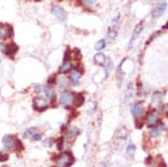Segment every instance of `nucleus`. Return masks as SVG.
Instances as JSON below:
<instances>
[{
    "mask_svg": "<svg viewBox=\"0 0 168 167\" xmlns=\"http://www.w3.org/2000/svg\"><path fill=\"white\" fill-rule=\"evenodd\" d=\"M160 166H161V167H166V164H165V162H162V161H161V165H160Z\"/></svg>",
    "mask_w": 168,
    "mask_h": 167,
    "instance_id": "41",
    "label": "nucleus"
},
{
    "mask_svg": "<svg viewBox=\"0 0 168 167\" xmlns=\"http://www.w3.org/2000/svg\"><path fill=\"white\" fill-rule=\"evenodd\" d=\"M53 159L56 161V167H71L74 162V157L69 151H65L57 157L54 156Z\"/></svg>",
    "mask_w": 168,
    "mask_h": 167,
    "instance_id": "1",
    "label": "nucleus"
},
{
    "mask_svg": "<svg viewBox=\"0 0 168 167\" xmlns=\"http://www.w3.org/2000/svg\"><path fill=\"white\" fill-rule=\"evenodd\" d=\"M151 161H152V157H151V156H149V157L146 159V164H150Z\"/></svg>",
    "mask_w": 168,
    "mask_h": 167,
    "instance_id": "39",
    "label": "nucleus"
},
{
    "mask_svg": "<svg viewBox=\"0 0 168 167\" xmlns=\"http://www.w3.org/2000/svg\"><path fill=\"white\" fill-rule=\"evenodd\" d=\"M84 101H85L84 95H83L82 93H79L78 95H77V99H74V106H76V107H80V106L84 104Z\"/></svg>",
    "mask_w": 168,
    "mask_h": 167,
    "instance_id": "24",
    "label": "nucleus"
},
{
    "mask_svg": "<svg viewBox=\"0 0 168 167\" xmlns=\"http://www.w3.org/2000/svg\"><path fill=\"white\" fill-rule=\"evenodd\" d=\"M17 51H18V46L15 44V43H10L9 45H5V50H4V53L9 56V57L13 59Z\"/></svg>",
    "mask_w": 168,
    "mask_h": 167,
    "instance_id": "12",
    "label": "nucleus"
},
{
    "mask_svg": "<svg viewBox=\"0 0 168 167\" xmlns=\"http://www.w3.org/2000/svg\"><path fill=\"white\" fill-rule=\"evenodd\" d=\"M166 9H167V1L166 0H163V1H161L158 5H157L156 8H154L152 9V17H155V18H157V17H160L161 15H163V12L166 11Z\"/></svg>",
    "mask_w": 168,
    "mask_h": 167,
    "instance_id": "9",
    "label": "nucleus"
},
{
    "mask_svg": "<svg viewBox=\"0 0 168 167\" xmlns=\"http://www.w3.org/2000/svg\"><path fill=\"white\" fill-rule=\"evenodd\" d=\"M116 37H117V31H116V29H113V28H110V29H109V32H107V38H109V39H111V40H115V39H116Z\"/></svg>",
    "mask_w": 168,
    "mask_h": 167,
    "instance_id": "29",
    "label": "nucleus"
},
{
    "mask_svg": "<svg viewBox=\"0 0 168 167\" xmlns=\"http://www.w3.org/2000/svg\"><path fill=\"white\" fill-rule=\"evenodd\" d=\"M106 62H107V67L105 68V78H107L110 76V72H111L112 68V61L110 59H106Z\"/></svg>",
    "mask_w": 168,
    "mask_h": 167,
    "instance_id": "28",
    "label": "nucleus"
},
{
    "mask_svg": "<svg viewBox=\"0 0 168 167\" xmlns=\"http://www.w3.org/2000/svg\"><path fill=\"white\" fill-rule=\"evenodd\" d=\"M35 132H37V128H35V127H31L29 129H27V131L24 132V134H23V135H24L26 138H31V137H32V135H33Z\"/></svg>",
    "mask_w": 168,
    "mask_h": 167,
    "instance_id": "30",
    "label": "nucleus"
},
{
    "mask_svg": "<svg viewBox=\"0 0 168 167\" xmlns=\"http://www.w3.org/2000/svg\"><path fill=\"white\" fill-rule=\"evenodd\" d=\"M166 129H167L166 123L158 122L155 127L151 128V131H150V137H151V138H157V137H160V134L162 133L163 131H166Z\"/></svg>",
    "mask_w": 168,
    "mask_h": 167,
    "instance_id": "8",
    "label": "nucleus"
},
{
    "mask_svg": "<svg viewBox=\"0 0 168 167\" xmlns=\"http://www.w3.org/2000/svg\"><path fill=\"white\" fill-rule=\"evenodd\" d=\"M32 87H33V89L35 90V91H38V93H40V91H42V86H40V84H37V83H34Z\"/></svg>",
    "mask_w": 168,
    "mask_h": 167,
    "instance_id": "38",
    "label": "nucleus"
},
{
    "mask_svg": "<svg viewBox=\"0 0 168 167\" xmlns=\"http://www.w3.org/2000/svg\"><path fill=\"white\" fill-rule=\"evenodd\" d=\"M106 56L104 55V54H96V55L94 56V62L96 64V65H99V66H104V65H106Z\"/></svg>",
    "mask_w": 168,
    "mask_h": 167,
    "instance_id": "19",
    "label": "nucleus"
},
{
    "mask_svg": "<svg viewBox=\"0 0 168 167\" xmlns=\"http://www.w3.org/2000/svg\"><path fill=\"white\" fill-rule=\"evenodd\" d=\"M8 160H9V155H8V154L0 153V162H5V161H8Z\"/></svg>",
    "mask_w": 168,
    "mask_h": 167,
    "instance_id": "36",
    "label": "nucleus"
},
{
    "mask_svg": "<svg viewBox=\"0 0 168 167\" xmlns=\"http://www.w3.org/2000/svg\"><path fill=\"white\" fill-rule=\"evenodd\" d=\"M65 144H66V137H60L59 140L56 142V148H57L59 150H64Z\"/></svg>",
    "mask_w": 168,
    "mask_h": 167,
    "instance_id": "25",
    "label": "nucleus"
},
{
    "mask_svg": "<svg viewBox=\"0 0 168 167\" xmlns=\"http://www.w3.org/2000/svg\"><path fill=\"white\" fill-rule=\"evenodd\" d=\"M31 139H32V140H34V142L42 140V134H40V133H37V132H35V133H34L33 135L31 137Z\"/></svg>",
    "mask_w": 168,
    "mask_h": 167,
    "instance_id": "34",
    "label": "nucleus"
},
{
    "mask_svg": "<svg viewBox=\"0 0 168 167\" xmlns=\"http://www.w3.org/2000/svg\"><path fill=\"white\" fill-rule=\"evenodd\" d=\"M128 138V131H127V128H124V127H121V128H118L117 129V132L115 133V140H121V142H124L125 139Z\"/></svg>",
    "mask_w": 168,
    "mask_h": 167,
    "instance_id": "13",
    "label": "nucleus"
},
{
    "mask_svg": "<svg viewBox=\"0 0 168 167\" xmlns=\"http://www.w3.org/2000/svg\"><path fill=\"white\" fill-rule=\"evenodd\" d=\"M144 124H145V122H141V121H139L138 118L135 120V127H136V128H143Z\"/></svg>",
    "mask_w": 168,
    "mask_h": 167,
    "instance_id": "37",
    "label": "nucleus"
},
{
    "mask_svg": "<svg viewBox=\"0 0 168 167\" xmlns=\"http://www.w3.org/2000/svg\"><path fill=\"white\" fill-rule=\"evenodd\" d=\"M78 134H79V129H78V128H77V127H72V128L69 129V132H68L67 138L69 139V140H71V142H73Z\"/></svg>",
    "mask_w": 168,
    "mask_h": 167,
    "instance_id": "23",
    "label": "nucleus"
},
{
    "mask_svg": "<svg viewBox=\"0 0 168 167\" xmlns=\"http://www.w3.org/2000/svg\"><path fill=\"white\" fill-rule=\"evenodd\" d=\"M66 61H71V50L68 48L65 53V56H64V62H66Z\"/></svg>",
    "mask_w": 168,
    "mask_h": 167,
    "instance_id": "33",
    "label": "nucleus"
},
{
    "mask_svg": "<svg viewBox=\"0 0 168 167\" xmlns=\"http://www.w3.org/2000/svg\"><path fill=\"white\" fill-rule=\"evenodd\" d=\"M13 35V29L11 24H1L0 23V40H5Z\"/></svg>",
    "mask_w": 168,
    "mask_h": 167,
    "instance_id": "5",
    "label": "nucleus"
},
{
    "mask_svg": "<svg viewBox=\"0 0 168 167\" xmlns=\"http://www.w3.org/2000/svg\"><path fill=\"white\" fill-rule=\"evenodd\" d=\"M82 73L83 71L80 68H77V70H72V73H71V81L74 86H77L80 81V77H82Z\"/></svg>",
    "mask_w": 168,
    "mask_h": 167,
    "instance_id": "15",
    "label": "nucleus"
},
{
    "mask_svg": "<svg viewBox=\"0 0 168 167\" xmlns=\"http://www.w3.org/2000/svg\"><path fill=\"white\" fill-rule=\"evenodd\" d=\"M44 90H45V94H46V98L51 101V102H55L56 94H55V90H54V88H53V86L46 84V86H45V88H44Z\"/></svg>",
    "mask_w": 168,
    "mask_h": 167,
    "instance_id": "14",
    "label": "nucleus"
},
{
    "mask_svg": "<svg viewBox=\"0 0 168 167\" xmlns=\"http://www.w3.org/2000/svg\"><path fill=\"white\" fill-rule=\"evenodd\" d=\"M3 167H9V166H3Z\"/></svg>",
    "mask_w": 168,
    "mask_h": 167,
    "instance_id": "42",
    "label": "nucleus"
},
{
    "mask_svg": "<svg viewBox=\"0 0 168 167\" xmlns=\"http://www.w3.org/2000/svg\"><path fill=\"white\" fill-rule=\"evenodd\" d=\"M15 149H16V150H18V151H22L23 149H24L22 142H21L20 139H16V143H15Z\"/></svg>",
    "mask_w": 168,
    "mask_h": 167,
    "instance_id": "31",
    "label": "nucleus"
},
{
    "mask_svg": "<svg viewBox=\"0 0 168 167\" xmlns=\"http://www.w3.org/2000/svg\"><path fill=\"white\" fill-rule=\"evenodd\" d=\"M144 23H145L144 21H140V22L135 26L134 32H133V34H132V38H130V42H129V46L133 45V43L136 40V38L139 37V34L143 32V29H144Z\"/></svg>",
    "mask_w": 168,
    "mask_h": 167,
    "instance_id": "11",
    "label": "nucleus"
},
{
    "mask_svg": "<svg viewBox=\"0 0 168 167\" xmlns=\"http://www.w3.org/2000/svg\"><path fill=\"white\" fill-rule=\"evenodd\" d=\"M0 62H1V60H0Z\"/></svg>",
    "mask_w": 168,
    "mask_h": 167,
    "instance_id": "43",
    "label": "nucleus"
},
{
    "mask_svg": "<svg viewBox=\"0 0 168 167\" xmlns=\"http://www.w3.org/2000/svg\"><path fill=\"white\" fill-rule=\"evenodd\" d=\"M162 101H163V94L161 91H155L152 94V98H151V104L155 106H158L162 104Z\"/></svg>",
    "mask_w": 168,
    "mask_h": 167,
    "instance_id": "16",
    "label": "nucleus"
},
{
    "mask_svg": "<svg viewBox=\"0 0 168 167\" xmlns=\"http://www.w3.org/2000/svg\"><path fill=\"white\" fill-rule=\"evenodd\" d=\"M56 81H57V78H56L55 76H51V77L48 79V84L54 86V84H56Z\"/></svg>",
    "mask_w": 168,
    "mask_h": 167,
    "instance_id": "35",
    "label": "nucleus"
},
{
    "mask_svg": "<svg viewBox=\"0 0 168 167\" xmlns=\"http://www.w3.org/2000/svg\"><path fill=\"white\" fill-rule=\"evenodd\" d=\"M135 145L133 144V143H129L128 144V146L125 148V155H127V157L129 159V160H132L133 157H134L135 155Z\"/></svg>",
    "mask_w": 168,
    "mask_h": 167,
    "instance_id": "20",
    "label": "nucleus"
},
{
    "mask_svg": "<svg viewBox=\"0 0 168 167\" xmlns=\"http://www.w3.org/2000/svg\"><path fill=\"white\" fill-rule=\"evenodd\" d=\"M118 24H120V16H117V17H115V18H113V22H112L111 28H113V29H116V31H117Z\"/></svg>",
    "mask_w": 168,
    "mask_h": 167,
    "instance_id": "32",
    "label": "nucleus"
},
{
    "mask_svg": "<svg viewBox=\"0 0 168 167\" xmlns=\"http://www.w3.org/2000/svg\"><path fill=\"white\" fill-rule=\"evenodd\" d=\"M34 110H38V111H45L48 107H49V99L46 97H37L34 99V104H33Z\"/></svg>",
    "mask_w": 168,
    "mask_h": 167,
    "instance_id": "3",
    "label": "nucleus"
},
{
    "mask_svg": "<svg viewBox=\"0 0 168 167\" xmlns=\"http://www.w3.org/2000/svg\"><path fill=\"white\" fill-rule=\"evenodd\" d=\"M158 122H160V115L155 110H152V111H150L147 113V116H146V126L149 128L155 127Z\"/></svg>",
    "mask_w": 168,
    "mask_h": 167,
    "instance_id": "6",
    "label": "nucleus"
},
{
    "mask_svg": "<svg viewBox=\"0 0 168 167\" xmlns=\"http://www.w3.org/2000/svg\"><path fill=\"white\" fill-rule=\"evenodd\" d=\"M78 4L83 5L84 8H87L89 10H93L95 8V5L98 4V1L96 0H78Z\"/></svg>",
    "mask_w": 168,
    "mask_h": 167,
    "instance_id": "18",
    "label": "nucleus"
},
{
    "mask_svg": "<svg viewBox=\"0 0 168 167\" xmlns=\"http://www.w3.org/2000/svg\"><path fill=\"white\" fill-rule=\"evenodd\" d=\"M56 83H57L60 87H62V88H67L68 79L66 77H61V78H59V79L56 81Z\"/></svg>",
    "mask_w": 168,
    "mask_h": 167,
    "instance_id": "26",
    "label": "nucleus"
},
{
    "mask_svg": "<svg viewBox=\"0 0 168 167\" xmlns=\"http://www.w3.org/2000/svg\"><path fill=\"white\" fill-rule=\"evenodd\" d=\"M72 68H73V65H72V62L71 61H66V62H64V65L60 67V73H67L69 71H72Z\"/></svg>",
    "mask_w": 168,
    "mask_h": 167,
    "instance_id": "22",
    "label": "nucleus"
},
{
    "mask_svg": "<svg viewBox=\"0 0 168 167\" xmlns=\"http://www.w3.org/2000/svg\"><path fill=\"white\" fill-rule=\"evenodd\" d=\"M130 112H132V115H133V117L135 120L141 118L144 112H145V105L143 102H135L134 105L132 106V109H130Z\"/></svg>",
    "mask_w": 168,
    "mask_h": 167,
    "instance_id": "4",
    "label": "nucleus"
},
{
    "mask_svg": "<svg viewBox=\"0 0 168 167\" xmlns=\"http://www.w3.org/2000/svg\"><path fill=\"white\" fill-rule=\"evenodd\" d=\"M98 167H107V165H106V164H104V162H102V164H100V165H99V166Z\"/></svg>",
    "mask_w": 168,
    "mask_h": 167,
    "instance_id": "40",
    "label": "nucleus"
},
{
    "mask_svg": "<svg viewBox=\"0 0 168 167\" xmlns=\"http://www.w3.org/2000/svg\"><path fill=\"white\" fill-rule=\"evenodd\" d=\"M53 13L55 15V17L60 22H65V21L67 20V13H66V11H65L62 8L57 6V5H54V6H53Z\"/></svg>",
    "mask_w": 168,
    "mask_h": 167,
    "instance_id": "7",
    "label": "nucleus"
},
{
    "mask_svg": "<svg viewBox=\"0 0 168 167\" xmlns=\"http://www.w3.org/2000/svg\"><path fill=\"white\" fill-rule=\"evenodd\" d=\"M74 99H76V94L71 90H64L60 95V102L66 109H71V106L74 104Z\"/></svg>",
    "mask_w": 168,
    "mask_h": 167,
    "instance_id": "2",
    "label": "nucleus"
},
{
    "mask_svg": "<svg viewBox=\"0 0 168 167\" xmlns=\"http://www.w3.org/2000/svg\"><path fill=\"white\" fill-rule=\"evenodd\" d=\"M105 46H106V40H105V39H100V40L96 42V44H95V50L100 51L102 49H105Z\"/></svg>",
    "mask_w": 168,
    "mask_h": 167,
    "instance_id": "27",
    "label": "nucleus"
},
{
    "mask_svg": "<svg viewBox=\"0 0 168 167\" xmlns=\"http://www.w3.org/2000/svg\"><path fill=\"white\" fill-rule=\"evenodd\" d=\"M133 94H134V88H133V83H128V87L125 89V93H124V98H123V102H128L133 98Z\"/></svg>",
    "mask_w": 168,
    "mask_h": 167,
    "instance_id": "17",
    "label": "nucleus"
},
{
    "mask_svg": "<svg viewBox=\"0 0 168 167\" xmlns=\"http://www.w3.org/2000/svg\"><path fill=\"white\" fill-rule=\"evenodd\" d=\"M15 143H16V138L15 135H11V134H8L3 138V145L5 149L8 150H12L15 149Z\"/></svg>",
    "mask_w": 168,
    "mask_h": 167,
    "instance_id": "10",
    "label": "nucleus"
},
{
    "mask_svg": "<svg viewBox=\"0 0 168 167\" xmlns=\"http://www.w3.org/2000/svg\"><path fill=\"white\" fill-rule=\"evenodd\" d=\"M124 61H125V57H124V60L118 65V68H117V81H118V86H121L122 84V79H123V71H122V66H123Z\"/></svg>",
    "mask_w": 168,
    "mask_h": 167,
    "instance_id": "21",
    "label": "nucleus"
}]
</instances>
